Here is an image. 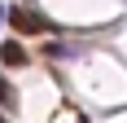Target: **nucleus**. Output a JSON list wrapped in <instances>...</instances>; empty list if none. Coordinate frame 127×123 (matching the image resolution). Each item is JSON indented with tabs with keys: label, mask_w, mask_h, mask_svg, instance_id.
<instances>
[{
	"label": "nucleus",
	"mask_w": 127,
	"mask_h": 123,
	"mask_svg": "<svg viewBox=\"0 0 127 123\" xmlns=\"http://www.w3.org/2000/svg\"><path fill=\"white\" fill-rule=\"evenodd\" d=\"M9 22H13V31H26V35H35V31L48 26L39 13H31V9H9Z\"/></svg>",
	"instance_id": "obj_1"
},
{
	"label": "nucleus",
	"mask_w": 127,
	"mask_h": 123,
	"mask_svg": "<svg viewBox=\"0 0 127 123\" xmlns=\"http://www.w3.org/2000/svg\"><path fill=\"white\" fill-rule=\"evenodd\" d=\"M0 62H4V66H26L22 44H18V40H4V44H0Z\"/></svg>",
	"instance_id": "obj_2"
},
{
	"label": "nucleus",
	"mask_w": 127,
	"mask_h": 123,
	"mask_svg": "<svg viewBox=\"0 0 127 123\" xmlns=\"http://www.w3.org/2000/svg\"><path fill=\"white\" fill-rule=\"evenodd\" d=\"M0 101H4L9 110H13V106H18V92H13V84H9V79H4V75H0Z\"/></svg>",
	"instance_id": "obj_3"
}]
</instances>
